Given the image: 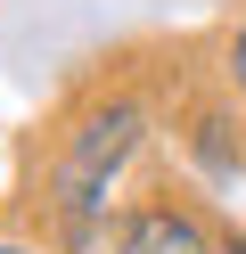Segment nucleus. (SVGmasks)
<instances>
[{
    "mask_svg": "<svg viewBox=\"0 0 246 254\" xmlns=\"http://www.w3.org/2000/svg\"><path fill=\"white\" fill-rule=\"evenodd\" d=\"M230 82H238V99H246V17H238V33H230Z\"/></svg>",
    "mask_w": 246,
    "mask_h": 254,
    "instance_id": "nucleus-3",
    "label": "nucleus"
},
{
    "mask_svg": "<svg viewBox=\"0 0 246 254\" xmlns=\"http://www.w3.org/2000/svg\"><path fill=\"white\" fill-rule=\"evenodd\" d=\"M107 254H222V238H213L189 205H140V213L115 221Z\"/></svg>",
    "mask_w": 246,
    "mask_h": 254,
    "instance_id": "nucleus-2",
    "label": "nucleus"
},
{
    "mask_svg": "<svg viewBox=\"0 0 246 254\" xmlns=\"http://www.w3.org/2000/svg\"><path fill=\"white\" fill-rule=\"evenodd\" d=\"M222 254H246V246H222Z\"/></svg>",
    "mask_w": 246,
    "mask_h": 254,
    "instance_id": "nucleus-5",
    "label": "nucleus"
},
{
    "mask_svg": "<svg viewBox=\"0 0 246 254\" xmlns=\"http://www.w3.org/2000/svg\"><path fill=\"white\" fill-rule=\"evenodd\" d=\"M0 254H33V246H0Z\"/></svg>",
    "mask_w": 246,
    "mask_h": 254,
    "instance_id": "nucleus-4",
    "label": "nucleus"
},
{
    "mask_svg": "<svg viewBox=\"0 0 246 254\" xmlns=\"http://www.w3.org/2000/svg\"><path fill=\"white\" fill-rule=\"evenodd\" d=\"M140 139H148V107L140 99L115 90V99L82 107V115L58 131L49 164H41V205L74 238H90L98 221H107V197H115V181H123V164L140 156Z\"/></svg>",
    "mask_w": 246,
    "mask_h": 254,
    "instance_id": "nucleus-1",
    "label": "nucleus"
}]
</instances>
